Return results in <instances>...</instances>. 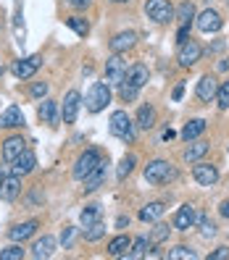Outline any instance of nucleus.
I'll list each match as a JSON object with an SVG mask.
<instances>
[{
  "mask_svg": "<svg viewBox=\"0 0 229 260\" xmlns=\"http://www.w3.org/2000/svg\"><path fill=\"white\" fill-rule=\"evenodd\" d=\"M142 174H145V181H150V184H169V181H174L177 179V168L169 163V160H161V158H156V160H150L145 168H142Z\"/></svg>",
  "mask_w": 229,
  "mask_h": 260,
  "instance_id": "f257e3e1",
  "label": "nucleus"
},
{
  "mask_svg": "<svg viewBox=\"0 0 229 260\" xmlns=\"http://www.w3.org/2000/svg\"><path fill=\"white\" fill-rule=\"evenodd\" d=\"M84 103H87V111H90V113L105 111V105L111 103V84H108V82H95L93 87H90Z\"/></svg>",
  "mask_w": 229,
  "mask_h": 260,
  "instance_id": "f03ea898",
  "label": "nucleus"
},
{
  "mask_svg": "<svg viewBox=\"0 0 229 260\" xmlns=\"http://www.w3.org/2000/svg\"><path fill=\"white\" fill-rule=\"evenodd\" d=\"M108 124H111L113 137H119V140H124V142H134V121L127 111H113Z\"/></svg>",
  "mask_w": 229,
  "mask_h": 260,
  "instance_id": "7ed1b4c3",
  "label": "nucleus"
},
{
  "mask_svg": "<svg viewBox=\"0 0 229 260\" xmlns=\"http://www.w3.org/2000/svg\"><path fill=\"white\" fill-rule=\"evenodd\" d=\"M100 160H103V158H100V152H98L95 147L84 150L82 155L76 158V163H74V171H71L74 179H76V181H84V176L93 174V171H95V166H98Z\"/></svg>",
  "mask_w": 229,
  "mask_h": 260,
  "instance_id": "20e7f679",
  "label": "nucleus"
},
{
  "mask_svg": "<svg viewBox=\"0 0 229 260\" xmlns=\"http://www.w3.org/2000/svg\"><path fill=\"white\" fill-rule=\"evenodd\" d=\"M201 58H203V48H201V42H197V40H187V42L179 45L177 63H179L182 69H192Z\"/></svg>",
  "mask_w": 229,
  "mask_h": 260,
  "instance_id": "39448f33",
  "label": "nucleus"
},
{
  "mask_svg": "<svg viewBox=\"0 0 229 260\" xmlns=\"http://www.w3.org/2000/svg\"><path fill=\"white\" fill-rule=\"evenodd\" d=\"M145 13L156 24H169L174 19V6L169 0H145Z\"/></svg>",
  "mask_w": 229,
  "mask_h": 260,
  "instance_id": "423d86ee",
  "label": "nucleus"
},
{
  "mask_svg": "<svg viewBox=\"0 0 229 260\" xmlns=\"http://www.w3.org/2000/svg\"><path fill=\"white\" fill-rule=\"evenodd\" d=\"M124 76H127V60L113 53L108 60H105V82H108L111 87H119L121 82H124Z\"/></svg>",
  "mask_w": 229,
  "mask_h": 260,
  "instance_id": "0eeeda50",
  "label": "nucleus"
},
{
  "mask_svg": "<svg viewBox=\"0 0 229 260\" xmlns=\"http://www.w3.org/2000/svg\"><path fill=\"white\" fill-rule=\"evenodd\" d=\"M197 218H201V213H197L195 205H182L177 213H174V229L177 232H190V229L197 226Z\"/></svg>",
  "mask_w": 229,
  "mask_h": 260,
  "instance_id": "6e6552de",
  "label": "nucleus"
},
{
  "mask_svg": "<svg viewBox=\"0 0 229 260\" xmlns=\"http://www.w3.org/2000/svg\"><path fill=\"white\" fill-rule=\"evenodd\" d=\"M192 179H195L201 187H213V184L219 181V168L213 166V163L197 160V163L192 166Z\"/></svg>",
  "mask_w": 229,
  "mask_h": 260,
  "instance_id": "1a4fd4ad",
  "label": "nucleus"
},
{
  "mask_svg": "<svg viewBox=\"0 0 229 260\" xmlns=\"http://www.w3.org/2000/svg\"><path fill=\"white\" fill-rule=\"evenodd\" d=\"M79 105H82V95L76 89H69L66 98H64V105H61V118L64 124H74L76 116H79Z\"/></svg>",
  "mask_w": 229,
  "mask_h": 260,
  "instance_id": "9d476101",
  "label": "nucleus"
},
{
  "mask_svg": "<svg viewBox=\"0 0 229 260\" xmlns=\"http://www.w3.org/2000/svg\"><path fill=\"white\" fill-rule=\"evenodd\" d=\"M221 16H219V11H213V8H206L203 13H197L195 16V26L201 29L203 35H211V32H219L221 29Z\"/></svg>",
  "mask_w": 229,
  "mask_h": 260,
  "instance_id": "9b49d317",
  "label": "nucleus"
},
{
  "mask_svg": "<svg viewBox=\"0 0 229 260\" xmlns=\"http://www.w3.org/2000/svg\"><path fill=\"white\" fill-rule=\"evenodd\" d=\"M19 194H21V176L8 174V176L0 179V200H3V203H13Z\"/></svg>",
  "mask_w": 229,
  "mask_h": 260,
  "instance_id": "f8f14e48",
  "label": "nucleus"
},
{
  "mask_svg": "<svg viewBox=\"0 0 229 260\" xmlns=\"http://www.w3.org/2000/svg\"><path fill=\"white\" fill-rule=\"evenodd\" d=\"M55 247H58V242H55V237H50V234H42L40 239H35V244H32V255L35 260H48V257H53L55 255Z\"/></svg>",
  "mask_w": 229,
  "mask_h": 260,
  "instance_id": "ddd939ff",
  "label": "nucleus"
},
{
  "mask_svg": "<svg viewBox=\"0 0 229 260\" xmlns=\"http://www.w3.org/2000/svg\"><path fill=\"white\" fill-rule=\"evenodd\" d=\"M216 89H219L216 76H213V74H203L201 82H197V87H195V95H197L201 103H211L213 98H216Z\"/></svg>",
  "mask_w": 229,
  "mask_h": 260,
  "instance_id": "4468645a",
  "label": "nucleus"
},
{
  "mask_svg": "<svg viewBox=\"0 0 229 260\" xmlns=\"http://www.w3.org/2000/svg\"><path fill=\"white\" fill-rule=\"evenodd\" d=\"M35 168H37V158H35L32 150H24L19 158L11 160V174H16V176H26V174H32Z\"/></svg>",
  "mask_w": 229,
  "mask_h": 260,
  "instance_id": "2eb2a0df",
  "label": "nucleus"
},
{
  "mask_svg": "<svg viewBox=\"0 0 229 260\" xmlns=\"http://www.w3.org/2000/svg\"><path fill=\"white\" fill-rule=\"evenodd\" d=\"M40 63H42V55H29L24 60H16V63H13V76H19V79H32L35 71L40 69Z\"/></svg>",
  "mask_w": 229,
  "mask_h": 260,
  "instance_id": "dca6fc26",
  "label": "nucleus"
},
{
  "mask_svg": "<svg viewBox=\"0 0 229 260\" xmlns=\"http://www.w3.org/2000/svg\"><path fill=\"white\" fill-rule=\"evenodd\" d=\"M134 45H137V35L132 32V29H127V32H119V35H113V40L108 42V48H111V53L121 55V53L132 50Z\"/></svg>",
  "mask_w": 229,
  "mask_h": 260,
  "instance_id": "f3484780",
  "label": "nucleus"
},
{
  "mask_svg": "<svg viewBox=\"0 0 229 260\" xmlns=\"http://www.w3.org/2000/svg\"><path fill=\"white\" fill-rule=\"evenodd\" d=\"M37 116L42 124H48V126H55L58 124V118H61V108H58V103L50 100V98H42V105L37 108Z\"/></svg>",
  "mask_w": 229,
  "mask_h": 260,
  "instance_id": "a211bd4d",
  "label": "nucleus"
},
{
  "mask_svg": "<svg viewBox=\"0 0 229 260\" xmlns=\"http://www.w3.org/2000/svg\"><path fill=\"white\" fill-rule=\"evenodd\" d=\"M156 121H158L156 108H153L150 103L140 105V111H137V116H134V126H137V129H142V132H150L153 126H156Z\"/></svg>",
  "mask_w": 229,
  "mask_h": 260,
  "instance_id": "6ab92c4d",
  "label": "nucleus"
},
{
  "mask_svg": "<svg viewBox=\"0 0 229 260\" xmlns=\"http://www.w3.org/2000/svg\"><path fill=\"white\" fill-rule=\"evenodd\" d=\"M148 79H150V71H148V66H145V63H132V66H127V76H124V82L134 84L137 89H142V87L148 84Z\"/></svg>",
  "mask_w": 229,
  "mask_h": 260,
  "instance_id": "aec40b11",
  "label": "nucleus"
},
{
  "mask_svg": "<svg viewBox=\"0 0 229 260\" xmlns=\"http://www.w3.org/2000/svg\"><path fill=\"white\" fill-rule=\"evenodd\" d=\"M19 126H24V113L19 105H8L0 113V129H19Z\"/></svg>",
  "mask_w": 229,
  "mask_h": 260,
  "instance_id": "412c9836",
  "label": "nucleus"
},
{
  "mask_svg": "<svg viewBox=\"0 0 229 260\" xmlns=\"http://www.w3.org/2000/svg\"><path fill=\"white\" fill-rule=\"evenodd\" d=\"M37 229H40L37 221L16 223V226H11V229H8V239H11V242H24V239H29V237H35V234H37Z\"/></svg>",
  "mask_w": 229,
  "mask_h": 260,
  "instance_id": "4be33fe9",
  "label": "nucleus"
},
{
  "mask_svg": "<svg viewBox=\"0 0 229 260\" xmlns=\"http://www.w3.org/2000/svg\"><path fill=\"white\" fill-rule=\"evenodd\" d=\"M24 150H26V142H24V137H21V134L8 137V140L3 142V160H6V163H11L13 158H19Z\"/></svg>",
  "mask_w": 229,
  "mask_h": 260,
  "instance_id": "5701e85b",
  "label": "nucleus"
},
{
  "mask_svg": "<svg viewBox=\"0 0 229 260\" xmlns=\"http://www.w3.org/2000/svg\"><path fill=\"white\" fill-rule=\"evenodd\" d=\"M208 150H211V145H208L206 140H201V137H197V140H190V142H187L185 152H182V158H185L187 163H197Z\"/></svg>",
  "mask_w": 229,
  "mask_h": 260,
  "instance_id": "b1692460",
  "label": "nucleus"
},
{
  "mask_svg": "<svg viewBox=\"0 0 229 260\" xmlns=\"http://www.w3.org/2000/svg\"><path fill=\"white\" fill-rule=\"evenodd\" d=\"M105 160H100L98 166H95V171L90 174V176H84V192H98L103 184H105Z\"/></svg>",
  "mask_w": 229,
  "mask_h": 260,
  "instance_id": "393cba45",
  "label": "nucleus"
},
{
  "mask_svg": "<svg viewBox=\"0 0 229 260\" xmlns=\"http://www.w3.org/2000/svg\"><path fill=\"white\" fill-rule=\"evenodd\" d=\"M206 126H208V124H206L203 118H192V121H187V124L182 126L179 137H182L185 142H190V140H197V137H201V134L206 132Z\"/></svg>",
  "mask_w": 229,
  "mask_h": 260,
  "instance_id": "a878e982",
  "label": "nucleus"
},
{
  "mask_svg": "<svg viewBox=\"0 0 229 260\" xmlns=\"http://www.w3.org/2000/svg\"><path fill=\"white\" fill-rule=\"evenodd\" d=\"M129 247H132V237L119 234V237H113V239L108 242V255H111V257H124V255L129 252Z\"/></svg>",
  "mask_w": 229,
  "mask_h": 260,
  "instance_id": "bb28decb",
  "label": "nucleus"
},
{
  "mask_svg": "<svg viewBox=\"0 0 229 260\" xmlns=\"http://www.w3.org/2000/svg\"><path fill=\"white\" fill-rule=\"evenodd\" d=\"M163 213H166V205L163 203H148L145 208H140V221L156 223V221H161Z\"/></svg>",
  "mask_w": 229,
  "mask_h": 260,
  "instance_id": "cd10ccee",
  "label": "nucleus"
},
{
  "mask_svg": "<svg viewBox=\"0 0 229 260\" xmlns=\"http://www.w3.org/2000/svg\"><path fill=\"white\" fill-rule=\"evenodd\" d=\"M134 166H137V155H132V152H129V155H124V158H121L119 160V168H116V179L119 181H124L132 171H134Z\"/></svg>",
  "mask_w": 229,
  "mask_h": 260,
  "instance_id": "c85d7f7f",
  "label": "nucleus"
},
{
  "mask_svg": "<svg viewBox=\"0 0 229 260\" xmlns=\"http://www.w3.org/2000/svg\"><path fill=\"white\" fill-rule=\"evenodd\" d=\"M82 237H84V242H98V239H103L105 237V223L98 218L95 223H90V226H84V232H82Z\"/></svg>",
  "mask_w": 229,
  "mask_h": 260,
  "instance_id": "c756f323",
  "label": "nucleus"
},
{
  "mask_svg": "<svg viewBox=\"0 0 229 260\" xmlns=\"http://www.w3.org/2000/svg\"><path fill=\"white\" fill-rule=\"evenodd\" d=\"M195 16H197V11H195V6L190 3V0H185V3L174 11V19H177L179 24H190Z\"/></svg>",
  "mask_w": 229,
  "mask_h": 260,
  "instance_id": "7c9ffc66",
  "label": "nucleus"
},
{
  "mask_svg": "<svg viewBox=\"0 0 229 260\" xmlns=\"http://www.w3.org/2000/svg\"><path fill=\"white\" fill-rule=\"evenodd\" d=\"M166 257H169V260H195L197 252L190 250L187 244H177V247H171L169 252H166Z\"/></svg>",
  "mask_w": 229,
  "mask_h": 260,
  "instance_id": "2f4dec72",
  "label": "nucleus"
},
{
  "mask_svg": "<svg viewBox=\"0 0 229 260\" xmlns=\"http://www.w3.org/2000/svg\"><path fill=\"white\" fill-rule=\"evenodd\" d=\"M24 247H21V242H13L8 244L6 250H0V260H24Z\"/></svg>",
  "mask_w": 229,
  "mask_h": 260,
  "instance_id": "473e14b6",
  "label": "nucleus"
},
{
  "mask_svg": "<svg viewBox=\"0 0 229 260\" xmlns=\"http://www.w3.org/2000/svg\"><path fill=\"white\" fill-rule=\"evenodd\" d=\"M148 239H132V247H129V252L124 255V257H129V260H134V257H145V252H148Z\"/></svg>",
  "mask_w": 229,
  "mask_h": 260,
  "instance_id": "72a5a7b5",
  "label": "nucleus"
},
{
  "mask_svg": "<svg viewBox=\"0 0 229 260\" xmlns=\"http://www.w3.org/2000/svg\"><path fill=\"white\" fill-rule=\"evenodd\" d=\"M66 26L74 29L79 37H87V32H90V24H87V19H82V16H69V19H66Z\"/></svg>",
  "mask_w": 229,
  "mask_h": 260,
  "instance_id": "f704fd0d",
  "label": "nucleus"
},
{
  "mask_svg": "<svg viewBox=\"0 0 229 260\" xmlns=\"http://www.w3.org/2000/svg\"><path fill=\"white\" fill-rule=\"evenodd\" d=\"M98 218H100V205H87V208L79 213V223H82V226L95 223Z\"/></svg>",
  "mask_w": 229,
  "mask_h": 260,
  "instance_id": "c9c22d12",
  "label": "nucleus"
},
{
  "mask_svg": "<svg viewBox=\"0 0 229 260\" xmlns=\"http://www.w3.org/2000/svg\"><path fill=\"white\" fill-rule=\"evenodd\" d=\"M137 95H140V89H137L134 84H129V82H121L119 84V98L124 100V103H134Z\"/></svg>",
  "mask_w": 229,
  "mask_h": 260,
  "instance_id": "e433bc0d",
  "label": "nucleus"
},
{
  "mask_svg": "<svg viewBox=\"0 0 229 260\" xmlns=\"http://www.w3.org/2000/svg\"><path fill=\"white\" fill-rule=\"evenodd\" d=\"M216 105H219V111H229V82H221L219 89H216Z\"/></svg>",
  "mask_w": 229,
  "mask_h": 260,
  "instance_id": "4c0bfd02",
  "label": "nucleus"
},
{
  "mask_svg": "<svg viewBox=\"0 0 229 260\" xmlns=\"http://www.w3.org/2000/svg\"><path fill=\"white\" fill-rule=\"evenodd\" d=\"M169 234H171V229L166 226V223H161V221H156V229L150 232V242H153V244H158V242H163Z\"/></svg>",
  "mask_w": 229,
  "mask_h": 260,
  "instance_id": "58836bf2",
  "label": "nucleus"
},
{
  "mask_svg": "<svg viewBox=\"0 0 229 260\" xmlns=\"http://www.w3.org/2000/svg\"><path fill=\"white\" fill-rule=\"evenodd\" d=\"M197 223H201V234H203V239L216 237V223H213V221H208L206 216H201V218H197Z\"/></svg>",
  "mask_w": 229,
  "mask_h": 260,
  "instance_id": "ea45409f",
  "label": "nucleus"
},
{
  "mask_svg": "<svg viewBox=\"0 0 229 260\" xmlns=\"http://www.w3.org/2000/svg\"><path fill=\"white\" fill-rule=\"evenodd\" d=\"M48 92H50V84H48V82H35V84H32V89H29V95H32L35 100L48 98Z\"/></svg>",
  "mask_w": 229,
  "mask_h": 260,
  "instance_id": "a19ab883",
  "label": "nucleus"
},
{
  "mask_svg": "<svg viewBox=\"0 0 229 260\" xmlns=\"http://www.w3.org/2000/svg\"><path fill=\"white\" fill-rule=\"evenodd\" d=\"M226 257H229V247H219L208 255V260H226Z\"/></svg>",
  "mask_w": 229,
  "mask_h": 260,
  "instance_id": "79ce46f5",
  "label": "nucleus"
},
{
  "mask_svg": "<svg viewBox=\"0 0 229 260\" xmlns=\"http://www.w3.org/2000/svg\"><path fill=\"white\" fill-rule=\"evenodd\" d=\"M187 37H190V24H182V26H179V35H177V42H179V45L187 42Z\"/></svg>",
  "mask_w": 229,
  "mask_h": 260,
  "instance_id": "37998d69",
  "label": "nucleus"
},
{
  "mask_svg": "<svg viewBox=\"0 0 229 260\" xmlns=\"http://www.w3.org/2000/svg\"><path fill=\"white\" fill-rule=\"evenodd\" d=\"M66 3H69L71 8H76V11H84V8L90 6V0H66Z\"/></svg>",
  "mask_w": 229,
  "mask_h": 260,
  "instance_id": "c03bdc74",
  "label": "nucleus"
},
{
  "mask_svg": "<svg viewBox=\"0 0 229 260\" xmlns=\"http://www.w3.org/2000/svg\"><path fill=\"white\" fill-rule=\"evenodd\" d=\"M216 71H229V58H219V63H216Z\"/></svg>",
  "mask_w": 229,
  "mask_h": 260,
  "instance_id": "a18cd8bd",
  "label": "nucleus"
},
{
  "mask_svg": "<svg viewBox=\"0 0 229 260\" xmlns=\"http://www.w3.org/2000/svg\"><path fill=\"white\" fill-rule=\"evenodd\" d=\"M219 216H221V218H229V200H224V203L219 205Z\"/></svg>",
  "mask_w": 229,
  "mask_h": 260,
  "instance_id": "49530a36",
  "label": "nucleus"
},
{
  "mask_svg": "<svg viewBox=\"0 0 229 260\" xmlns=\"http://www.w3.org/2000/svg\"><path fill=\"white\" fill-rule=\"evenodd\" d=\"M182 95H185V84L179 82V84L174 87V95H171V98H174V100H182Z\"/></svg>",
  "mask_w": 229,
  "mask_h": 260,
  "instance_id": "de8ad7c7",
  "label": "nucleus"
},
{
  "mask_svg": "<svg viewBox=\"0 0 229 260\" xmlns=\"http://www.w3.org/2000/svg\"><path fill=\"white\" fill-rule=\"evenodd\" d=\"M71 237H74V229H66V232L61 234V242H64V244H69V242H71Z\"/></svg>",
  "mask_w": 229,
  "mask_h": 260,
  "instance_id": "09e8293b",
  "label": "nucleus"
},
{
  "mask_svg": "<svg viewBox=\"0 0 229 260\" xmlns=\"http://www.w3.org/2000/svg\"><path fill=\"white\" fill-rule=\"evenodd\" d=\"M116 226H119V229L129 226V216H119V218H116Z\"/></svg>",
  "mask_w": 229,
  "mask_h": 260,
  "instance_id": "8fccbe9b",
  "label": "nucleus"
},
{
  "mask_svg": "<svg viewBox=\"0 0 229 260\" xmlns=\"http://www.w3.org/2000/svg\"><path fill=\"white\" fill-rule=\"evenodd\" d=\"M224 40H216V42H213V48H208V50H213V53H219V50H224Z\"/></svg>",
  "mask_w": 229,
  "mask_h": 260,
  "instance_id": "3c124183",
  "label": "nucleus"
},
{
  "mask_svg": "<svg viewBox=\"0 0 229 260\" xmlns=\"http://www.w3.org/2000/svg\"><path fill=\"white\" fill-rule=\"evenodd\" d=\"M174 137H177V134H174L171 129H166V132H163V140H166V142H169V140H174Z\"/></svg>",
  "mask_w": 229,
  "mask_h": 260,
  "instance_id": "603ef678",
  "label": "nucleus"
},
{
  "mask_svg": "<svg viewBox=\"0 0 229 260\" xmlns=\"http://www.w3.org/2000/svg\"><path fill=\"white\" fill-rule=\"evenodd\" d=\"M8 171H11V168H3V166H0V179H3V176H8Z\"/></svg>",
  "mask_w": 229,
  "mask_h": 260,
  "instance_id": "864d4df0",
  "label": "nucleus"
},
{
  "mask_svg": "<svg viewBox=\"0 0 229 260\" xmlns=\"http://www.w3.org/2000/svg\"><path fill=\"white\" fill-rule=\"evenodd\" d=\"M111 3H129V0H111Z\"/></svg>",
  "mask_w": 229,
  "mask_h": 260,
  "instance_id": "5fc2aeb1",
  "label": "nucleus"
},
{
  "mask_svg": "<svg viewBox=\"0 0 229 260\" xmlns=\"http://www.w3.org/2000/svg\"><path fill=\"white\" fill-rule=\"evenodd\" d=\"M224 3H226V6H229V0H224Z\"/></svg>",
  "mask_w": 229,
  "mask_h": 260,
  "instance_id": "6e6d98bb",
  "label": "nucleus"
}]
</instances>
